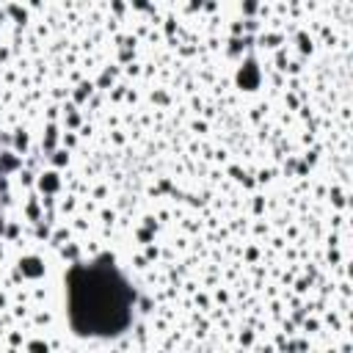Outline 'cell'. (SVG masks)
I'll use <instances>...</instances> for the list:
<instances>
[{
  "mask_svg": "<svg viewBox=\"0 0 353 353\" xmlns=\"http://www.w3.org/2000/svg\"><path fill=\"white\" fill-rule=\"evenodd\" d=\"M69 323L80 336L108 339L121 334L132 320L135 292L113 265V256H99L80 265L66 279Z\"/></svg>",
  "mask_w": 353,
  "mask_h": 353,
  "instance_id": "obj_1",
  "label": "cell"
}]
</instances>
